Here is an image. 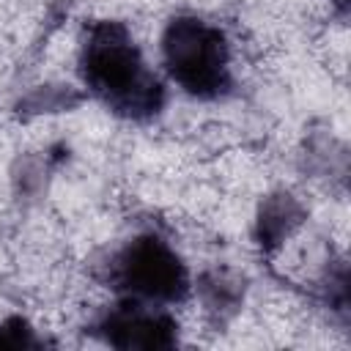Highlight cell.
<instances>
[{
	"label": "cell",
	"mask_w": 351,
	"mask_h": 351,
	"mask_svg": "<svg viewBox=\"0 0 351 351\" xmlns=\"http://www.w3.org/2000/svg\"><path fill=\"white\" fill-rule=\"evenodd\" d=\"M110 280L140 302H181L189 291V274L176 250L154 236L132 239L110 263Z\"/></svg>",
	"instance_id": "cell-3"
},
{
	"label": "cell",
	"mask_w": 351,
	"mask_h": 351,
	"mask_svg": "<svg viewBox=\"0 0 351 351\" xmlns=\"http://www.w3.org/2000/svg\"><path fill=\"white\" fill-rule=\"evenodd\" d=\"M167 74L197 99H217L230 88V49L225 33L197 16H176L162 36Z\"/></svg>",
	"instance_id": "cell-2"
},
{
	"label": "cell",
	"mask_w": 351,
	"mask_h": 351,
	"mask_svg": "<svg viewBox=\"0 0 351 351\" xmlns=\"http://www.w3.org/2000/svg\"><path fill=\"white\" fill-rule=\"evenodd\" d=\"M96 329L115 348H170L178 343V324L167 313L154 310V302L140 299L110 307Z\"/></svg>",
	"instance_id": "cell-4"
},
{
	"label": "cell",
	"mask_w": 351,
	"mask_h": 351,
	"mask_svg": "<svg viewBox=\"0 0 351 351\" xmlns=\"http://www.w3.org/2000/svg\"><path fill=\"white\" fill-rule=\"evenodd\" d=\"M80 77L88 90L121 118L143 121L162 110L165 88L143 60L121 22H93L80 47Z\"/></svg>",
	"instance_id": "cell-1"
},
{
	"label": "cell",
	"mask_w": 351,
	"mask_h": 351,
	"mask_svg": "<svg viewBox=\"0 0 351 351\" xmlns=\"http://www.w3.org/2000/svg\"><path fill=\"white\" fill-rule=\"evenodd\" d=\"M41 340L33 335L30 324L22 318H8L0 326V348H36Z\"/></svg>",
	"instance_id": "cell-5"
}]
</instances>
